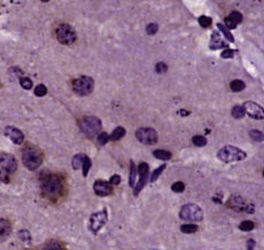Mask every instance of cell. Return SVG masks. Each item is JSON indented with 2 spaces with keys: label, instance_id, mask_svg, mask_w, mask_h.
Wrapping results in <instances>:
<instances>
[{
  "label": "cell",
  "instance_id": "6da1fadb",
  "mask_svg": "<svg viewBox=\"0 0 264 250\" xmlns=\"http://www.w3.org/2000/svg\"><path fill=\"white\" fill-rule=\"evenodd\" d=\"M42 193L49 200H56L63 194L64 181L57 174H48L42 178Z\"/></svg>",
  "mask_w": 264,
  "mask_h": 250
},
{
  "label": "cell",
  "instance_id": "7a4b0ae2",
  "mask_svg": "<svg viewBox=\"0 0 264 250\" xmlns=\"http://www.w3.org/2000/svg\"><path fill=\"white\" fill-rule=\"evenodd\" d=\"M217 157L224 163L242 162L246 158V153L242 149L234 146H225L217 153Z\"/></svg>",
  "mask_w": 264,
  "mask_h": 250
},
{
  "label": "cell",
  "instance_id": "3957f363",
  "mask_svg": "<svg viewBox=\"0 0 264 250\" xmlns=\"http://www.w3.org/2000/svg\"><path fill=\"white\" fill-rule=\"evenodd\" d=\"M22 159L25 167H27L29 171H35V169H37L42 165L43 155L38 149L29 147L27 149H25Z\"/></svg>",
  "mask_w": 264,
  "mask_h": 250
},
{
  "label": "cell",
  "instance_id": "277c9868",
  "mask_svg": "<svg viewBox=\"0 0 264 250\" xmlns=\"http://www.w3.org/2000/svg\"><path fill=\"white\" fill-rule=\"evenodd\" d=\"M79 128L85 136L93 138L101 131L102 123L101 120L97 117H85L79 121Z\"/></svg>",
  "mask_w": 264,
  "mask_h": 250
},
{
  "label": "cell",
  "instance_id": "5b68a950",
  "mask_svg": "<svg viewBox=\"0 0 264 250\" xmlns=\"http://www.w3.org/2000/svg\"><path fill=\"white\" fill-rule=\"evenodd\" d=\"M57 41L63 45H72L76 42L77 34L71 25L61 24L56 29Z\"/></svg>",
  "mask_w": 264,
  "mask_h": 250
},
{
  "label": "cell",
  "instance_id": "8992f818",
  "mask_svg": "<svg viewBox=\"0 0 264 250\" xmlns=\"http://www.w3.org/2000/svg\"><path fill=\"white\" fill-rule=\"evenodd\" d=\"M179 217L182 220H185V221L197 222L203 220L204 212L197 204H186V206L182 208L181 212H179Z\"/></svg>",
  "mask_w": 264,
  "mask_h": 250
},
{
  "label": "cell",
  "instance_id": "52a82bcc",
  "mask_svg": "<svg viewBox=\"0 0 264 250\" xmlns=\"http://www.w3.org/2000/svg\"><path fill=\"white\" fill-rule=\"evenodd\" d=\"M72 88L78 96H87L93 91L94 81L90 77H79L72 82Z\"/></svg>",
  "mask_w": 264,
  "mask_h": 250
},
{
  "label": "cell",
  "instance_id": "ba28073f",
  "mask_svg": "<svg viewBox=\"0 0 264 250\" xmlns=\"http://www.w3.org/2000/svg\"><path fill=\"white\" fill-rule=\"evenodd\" d=\"M107 222H108L107 209H103L101 210V211L94 212L91 214V217H90V223H89L90 230H91L94 234H97L100 230L106 226Z\"/></svg>",
  "mask_w": 264,
  "mask_h": 250
},
{
  "label": "cell",
  "instance_id": "9c48e42d",
  "mask_svg": "<svg viewBox=\"0 0 264 250\" xmlns=\"http://www.w3.org/2000/svg\"><path fill=\"white\" fill-rule=\"evenodd\" d=\"M136 137L144 145H154L158 142V134L152 128H139L136 132Z\"/></svg>",
  "mask_w": 264,
  "mask_h": 250
},
{
  "label": "cell",
  "instance_id": "30bf717a",
  "mask_svg": "<svg viewBox=\"0 0 264 250\" xmlns=\"http://www.w3.org/2000/svg\"><path fill=\"white\" fill-rule=\"evenodd\" d=\"M137 173L139 174V179L136 186H134V196H138L142 191V189L146 186L149 181V165L147 163H140L137 168Z\"/></svg>",
  "mask_w": 264,
  "mask_h": 250
},
{
  "label": "cell",
  "instance_id": "8fae6325",
  "mask_svg": "<svg viewBox=\"0 0 264 250\" xmlns=\"http://www.w3.org/2000/svg\"><path fill=\"white\" fill-rule=\"evenodd\" d=\"M227 207H230L233 210H235V211H238V212L251 213L254 211L253 204L246 203L241 197H237V196L232 197L230 200H228Z\"/></svg>",
  "mask_w": 264,
  "mask_h": 250
},
{
  "label": "cell",
  "instance_id": "7c38bea8",
  "mask_svg": "<svg viewBox=\"0 0 264 250\" xmlns=\"http://www.w3.org/2000/svg\"><path fill=\"white\" fill-rule=\"evenodd\" d=\"M0 167L8 174L15 173L17 169V161L11 154L0 155Z\"/></svg>",
  "mask_w": 264,
  "mask_h": 250
},
{
  "label": "cell",
  "instance_id": "4fadbf2b",
  "mask_svg": "<svg viewBox=\"0 0 264 250\" xmlns=\"http://www.w3.org/2000/svg\"><path fill=\"white\" fill-rule=\"evenodd\" d=\"M244 111L245 113H247L248 116L253 119H257V120H261L264 117V111H263V108L260 106V104H257L255 102H245L243 106Z\"/></svg>",
  "mask_w": 264,
  "mask_h": 250
},
{
  "label": "cell",
  "instance_id": "5bb4252c",
  "mask_svg": "<svg viewBox=\"0 0 264 250\" xmlns=\"http://www.w3.org/2000/svg\"><path fill=\"white\" fill-rule=\"evenodd\" d=\"M93 190L99 197H108L113 193L112 185L104 181H97L93 184Z\"/></svg>",
  "mask_w": 264,
  "mask_h": 250
},
{
  "label": "cell",
  "instance_id": "9a60e30c",
  "mask_svg": "<svg viewBox=\"0 0 264 250\" xmlns=\"http://www.w3.org/2000/svg\"><path fill=\"white\" fill-rule=\"evenodd\" d=\"M5 136H7L14 144L17 145L23 144L25 139L24 134L18 128H15L13 126L6 127V129H5Z\"/></svg>",
  "mask_w": 264,
  "mask_h": 250
},
{
  "label": "cell",
  "instance_id": "2e32d148",
  "mask_svg": "<svg viewBox=\"0 0 264 250\" xmlns=\"http://www.w3.org/2000/svg\"><path fill=\"white\" fill-rule=\"evenodd\" d=\"M242 19H243V16H242L241 13L233 12L225 18V25H226L225 27L227 29L236 28L237 25L242 22Z\"/></svg>",
  "mask_w": 264,
  "mask_h": 250
},
{
  "label": "cell",
  "instance_id": "e0dca14e",
  "mask_svg": "<svg viewBox=\"0 0 264 250\" xmlns=\"http://www.w3.org/2000/svg\"><path fill=\"white\" fill-rule=\"evenodd\" d=\"M227 44L223 41L221 35L217 32H214L211 37V44H209V48L211 49H220L223 47H226Z\"/></svg>",
  "mask_w": 264,
  "mask_h": 250
},
{
  "label": "cell",
  "instance_id": "ac0fdd59",
  "mask_svg": "<svg viewBox=\"0 0 264 250\" xmlns=\"http://www.w3.org/2000/svg\"><path fill=\"white\" fill-rule=\"evenodd\" d=\"M12 232V224L6 219H0V239L7 238Z\"/></svg>",
  "mask_w": 264,
  "mask_h": 250
},
{
  "label": "cell",
  "instance_id": "d6986e66",
  "mask_svg": "<svg viewBox=\"0 0 264 250\" xmlns=\"http://www.w3.org/2000/svg\"><path fill=\"white\" fill-rule=\"evenodd\" d=\"M137 182V167L133 161L130 162V173H129V186L134 189Z\"/></svg>",
  "mask_w": 264,
  "mask_h": 250
},
{
  "label": "cell",
  "instance_id": "ffe728a7",
  "mask_svg": "<svg viewBox=\"0 0 264 250\" xmlns=\"http://www.w3.org/2000/svg\"><path fill=\"white\" fill-rule=\"evenodd\" d=\"M85 157H86L85 154H77L73 157L72 165H73V168L75 169V171H77V169L79 168H82V165H83V162H84V159H85Z\"/></svg>",
  "mask_w": 264,
  "mask_h": 250
},
{
  "label": "cell",
  "instance_id": "44dd1931",
  "mask_svg": "<svg viewBox=\"0 0 264 250\" xmlns=\"http://www.w3.org/2000/svg\"><path fill=\"white\" fill-rule=\"evenodd\" d=\"M153 156L158 158V159H161V161H168V159L171 158V153L168 152V151H163V149H157V151L153 152Z\"/></svg>",
  "mask_w": 264,
  "mask_h": 250
},
{
  "label": "cell",
  "instance_id": "7402d4cb",
  "mask_svg": "<svg viewBox=\"0 0 264 250\" xmlns=\"http://www.w3.org/2000/svg\"><path fill=\"white\" fill-rule=\"evenodd\" d=\"M42 250H64L63 246L56 240H51L47 243H45Z\"/></svg>",
  "mask_w": 264,
  "mask_h": 250
},
{
  "label": "cell",
  "instance_id": "603a6c76",
  "mask_svg": "<svg viewBox=\"0 0 264 250\" xmlns=\"http://www.w3.org/2000/svg\"><path fill=\"white\" fill-rule=\"evenodd\" d=\"M124 135H126V129H124L123 127H118L113 131L112 135L110 136V139L113 142L120 141L122 137H124Z\"/></svg>",
  "mask_w": 264,
  "mask_h": 250
},
{
  "label": "cell",
  "instance_id": "cb8c5ba5",
  "mask_svg": "<svg viewBox=\"0 0 264 250\" xmlns=\"http://www.w3.org/2000/svg\"><path fill=\"white\" fill-rule=\"evenodd\" d=\"M245 89V83L242 80H233L231 82V90L233 92H241Z\"/></svg>",
  "mask_w": 264,
  "mask_h": 250
},
{
  "label": "cell",
  "instance_id": "d4e9b609",
  "mask_svg": "<svg viewBox=\"0 0 264 250\" xmlns=\"http://www.w3.org/2000/svg\"><path fill=\"white\" fill-rule=\"evenodd\" d=\"M198 230V227L196 224H192V223H187V224H183L181 227V231L186 233V234H192V233H195Z\"/></svg>",
  "mask_w": 264,
  "mask_h": 250
},
{
  "label": "cell",
  "instance_id": "484cf974",
  "mask_svg": "<svg viewBox=\"0 0 264 250\" xmlns=\"http://www.w3.org/2000/svg\"><path fill=\"white\" fill-rule=\"evenodd\" d=\"M217 27H218V29H220V31H221V33H223L224 36H225V37L228 39V41L232 42V43L234 42L233 35L231 34L230 29H227V28L225 27V25H223V24H217Z\"/></svg>",
  "mask_w": 264,
  "mask_h": 250
},
{
  "label": "cell",
  "instance_id": "4316f807",
  "mask_svg": "<svg viewBox=\"0 0 264 250\" xmlns=\"http://www.w3.org/2000/svg\"><path fill=\"white\" fill-rule=\"evenodd\" d=\"M232 116L236 119H241L245 116V111H244L243 106H235L232 110Z\"/></svg>",
  "mask_w": 264,
  "mask_h": 250
},
{
  "label": "cell",
  "instance_id": "83f0119b",
  "mask_svg": "<svg viewBox=\"0 0 264 250\" xmlns=\"http://www.w3.org/2000/svg\"><path fill=\"white\" fill-rule=\"evenodd\" d=\"M91 166H92L91 159H90V158L86 156L85 159H84L83 165H82V171H83V176H84V177H86L87 175H89L90 168H91Z\"/></svg>",
  "mask_w": 264,
  "mask_h": 250
},
{
  "label": "cell",
  "instance_id": "f1b7e54d",
  "mask_svg": "<svg viewBox=\"0 0 264 250\" xmlns=\"http://www.w3.org/2000/svg\"><path fill=\"white\" fill-rule=\"evenodd\" d=\"M34 93H35V96L36 97H44V96H46L47 94V88L44 86V84H39V86H37L36 88L34 89Z\"/></svg>",
  "mask_w": 264,
  "mask_h": 250
},
{
  "label": "cell",
  "instance_id": "f546056e",
  "mask_svg": "<svg viewBox=\"0 0 264 250\" xmlns=\"http://www.w3.org/2000/svg\"><path fill=\"white\" fill-rule=\"evenodd\" d=\"M192 141H193L194 145H195V146H197V147H203L207 144V139L203 136H199V135L198 136H194Z\"/></svg>",
  "mask_w": 264,
  "mask_h": 250
},
{
  "label": "cell",
  "instance_id": "4dcf8cb0",
  "mask_svg": "<svg viewBox=\"0 0 264 250\" xmlns=\"http://www.w3.org/2000/svg\"><path fill=\"white\" fill-rule=\"evenodd\" d=\"M255 227V224L253 223V221H250V220H246V221H243L242 223H240V228L242 231H251V230L254 229Z\"/></svg>",
  "mask_w": 264,
  "mask_h": 250
},
{
  "label": "cell",
  "instance_id": "1f68e13d",
  "mask_svg": "<svg viewBox=\"0 0 264 250\" xmlns=\"http://www.w3.org/2000/svg\"><path fill=\"white\" fill-rule=\"evenodd\" d=\"M198 23H199V25H201L202 27L208 28L212 25L213 21H212V18L208 17V16H201V17L198 18Z\"/></svg>",
  "mask_w": 264,
  "mask_h": 250
},
{
  "label": "cell",
  "instance_id": "d6a6232c",
  "mask_svg": "<svg viewBox=\"0 0 264 250\" xmlns=\"http://www.w3.org/2000/svg\"><path fill=\"white\" fill-rule=\"evenodd\" d=\"M165 168H166V165L163 164V165H161V166H159L157 169H154L152 175H151V179H150V181H151V182H156L157 178H158L159 176H160L161 173L163 172V169H165Z\"/></svg>",
  "mask_w": 264,
  "mask_h": 250
},
{
  "label": "cell",
  "instance_id": "836d02e7",
  "mask_svg": "<svg viewBox=\"0 0 264 250\" xmlns=\"http://www.w3.org/2000/svg\"><path fill=\"white\" fill-rule=\"evenodd\" d=\"M19 83L25 90H31L33 88V81L29 78H22Z\"/></svg>",
  "mask_w": 264,
  "mask_h": 250
},
{
  "label": "cell",
  "instance_id": "e575fe53",
  "mask_svg": "<svg viewBox=\"0 0 264 250\" xmlns=\"http://www.w3.org/2000/svg\"><path fill=\"white\" fill-rule=\"evenodd\" d=\"M171 190L176 193H182L185 191V184L183 182H176L171 185Z\"/></svg>",
  "mask_w": 264,
  "mask_h": 250
},
{
  "label": "cell",
  "instance_id": "d590c367",
  "mask_svg": "<svg viewBox=\"0 0 264 250\" xmlns=\"http://www.w3.org/2000/svg\"><path fill=\"white\" fill-rule=\"evenodd\" d=\"M250 136L255 142H263V133L260 131H251Z\"/></svg>",
  "mask_w": 264,
  "mask_h": 250
},
{
  "label": "cell",
  "instance_id": "8d00e7d4",
  "mask_svg": "<svg viewBox=\"0 0 264 250\" xmlns=\"http://www.w3.org/2000/svg\"><path fill=\"white\" fill-rule=\"evenodd\" d=\"M109 141H110V136L106 132L98 135V142L100 145H106Z\"/></svg>",
  "mask_w": 264,
  "mask_h": 250
},
{
  "label": "cell",
  "instance_id": "74e56055",
  "mask_svg": "<svg viewBox=\"0 0 264 250\" xmlns=\"http://www.w3.org/2000/svg\"><path fill=\"white\" fill-rule=\"evenodd\" d=\"M19 237H21V239L23 240V241L25 242H31L32 240V237H31V233H29L27 230H22V231H19Z\"/></svg>",
  "mask_w": 264,
  "mask_h": 250
},
{
  "label": "cell",
  "instance_id": "f35d334b",
  "mask_svg": "<svg viewBox=\"0 0 264 250\" xmlns=\"http://www.w3.org/2000/svg\"><path fill=\"white\" fill-rule=\"evenodd\" d=\"M158 25L157 24H149L148 26L146 27V32L148 35H154L158 32Z\"/></svg>",
  "mask_w": 264,
  "mask_h": 250
},
{
  "label": "cell",
  "instance_id": "ab89813d",
  "mask_svg": "<svg viewBox=\"0 0 264 250\" xmlns=\"http://www.w3.org/2000/svg\"><path fill=\"white\" fill-rule=\"evenodd\" d=\"M167 70H168V67L166 66V63H163V62H159L158 64H156V72L157 73H165L167 72Z\"/></svg>",
  "mask_w": 264,
  "mask_h": 250
},
{
  "label": "cell",
  "instance_id": "60d3db41",
  "mask_svg": "<svg viewBox=\"0 0 264 250\" xmlns=\"http://www.w3.org/2000/svg\"><path fill=\"white\" fill-rule=\"evenodd\" d=\"M234 54H235V51L234 49H225V51H223V53L221 54V56L223 58H232L234 56Z\"/></svg>",
  "mask_w": 264,
  "mask_h": 250
},
{
  "label": "cell",
  "instance_id": "b9f144b4",
  "mask_svg": "<svg viewBox=\"0 0 264 250\" xmlns=\"http://www.w3.org/2000/svg\"><path fill=\"white\" fill-rule=\"evenodd\" d=\"M121 182V177L119 175H113L110 178V184L111 185H119Z\"/></svg>",
  "mask_w": 264,
  "mask_h": 250
},
{
  "label": "cell",
  "instance_id": "7bdbcfd3",
  "mask_svg": "<svg viewBox=\"0 0 264 250\" xmlns=\"http://www.w3.org/2000/svg\"><path fill=\"white\" fill-rule=\"evenodd\" d=\"M255 241H254L253 239H248L247 242H246V248L247 250H254V247H255Z\"/></svg>",
  "mask_w": 264,
  "mask_h": 250
},
{
  "label": "cell",
  "instance_id": "ee69618b",
  "mask_svg": "<svg viewBox=\"0 0 264 250\" xmlns=\"http://www.w3.org/2000/svg\"><path fill=\"white\" fill-rule=\"evenodd\" d=\"M0 175H2V171H0Z\"/></svg>",
  "mask_w": 264,
  "mask_h": 250
}]
</instances>
